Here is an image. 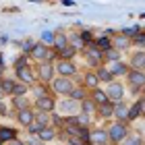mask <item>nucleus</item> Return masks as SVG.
<instances>
[{"label": "nucleus", "instance_id": "nucleus-9", "mask_svg": "<svg viewBox=\"0 0 145 145\" xmlns=\"http://www.w3.org/2000/svg\"><path fill=\"white\" fill-rule=\"evenodd\" d=\"M124 79H127L129 89L133 91V93H137V95H139V91L145 87V72H139V71H129L127 75H124Z\"/></svg>", "mask_w": 145, "mask_h": 145}, {"label": "nucleus", "instance_id": "nucleus-22", "mask_svg": "<svg viewBox=\"0 0 145 145\" xmlns=\"http://www.w3.org/2000/svg\"><path fill=\"white\" fill-rule=\"evenodd\" d=\"M10 108L15 112H21V110H27V108H33V106H31L29 97L23 95V97H10Z\"/></svg>", "mask_w": 145, "mask_h": 145}, {"label": "nucleus", "instance_id": "nucleus-1", "mask_svg": "<svg viewBox=\"0 0 145 145\" xmlns=\"http://www.w3.org/2000/svg\"><path fill=\"white\" fill-rule=\"evenodd\" d=\"M106 133H108V139H110V143L112 145H120L124 139H127V135L131 133V124H127V122H118V120H112V122H108L106 127Z\"/></svg>", "mask_w": 145, "mask_h": 145}, {"label": "nucleus", "instance_id": "nucleus-24", "mask_svg": "<svg viewBox=\"0 0 145 145\" xmlns=\"http://www.w3.org/2000/svg\"><path fill=\"white\" fill-rule=\"evenodd\" d=\"M87 97H89V91L85 89V87H81V85H75V89L71 91L69 100H72V102H77V104H81L83 100H87Z\"/></svg>", "mask_w": 145, "mask_h": 145}, {"label": "nucleus", "instance_id": "nucleus-3", "mask_svg": "<svg viewBox=\"0 0 145 145\" xmlns=\"http://www.w3.org/2000/svg\"><path fill=\"white\" fill-rule=\"evenodd\" d=\"M75 79H67V77H54L50 83V91L54 95H60V97H69L71 91L75 89Z\"/></svg>", "mask_w": 145, "mask_h": 145}, {"label": "nucleus", "instance_id": "nucleus-35", "mask_svg": "<svg viewBox=\"0 0 145 145\" xmlns=\"http://www.w3.org/2000/svg\"><path fill=\"white\" fill-rule=\"evenodd\" d=\"M27 93H29V87L17 81V83H15V89H12V93H10V97H23V95H27Z\"/></svg>", "mask_w": 145, "mask_h": 145}, {"label": "nucleus", "instance_id": "nucleus-7", "mask_svg": "<svg viewBox=\"0 0 145 145\" xmlns=\"http://www.w3.org/2000/svg\"><path fill=\"white\" fill-rule=\"evenodd\" d=\"M35 75H37V83H44V85H50L52 79L56 77V71H54V62H39L35 67Z\"/></svg>", "mask_w": 145, "mask_h": 145}, {"label": "nucleus", "instance_id": "nucleus-26", "mask_svg": "<svg viewBox=\"0 0 145 145\" xmlns=\"http://www.w3.org/2000/svg\"><path fill=\"white\" fill-rule=\"evenodd\" d=\"M95 112H97V106H95V104L89 100V97L81 102V114L89 116V118H93V116H95Z\"/></svg>", "mask_w": 145, "mask_h": 145}, {"label": "nucleus", "instance_id": "nucleus-38", "mask_svg": "<svg viewBox=\"0 0 145 145\" xmlns=\"http://www.w3.org/2000/svg\"><path fill=\"white\" fill-rule=\"evenodd\" d=\"M0 116H10V112H8V108H6L4 102H0Z\"/></svg>", "mask_w": 145, "mask_h": 145}, {"label": "nucleus", "instance_id": "nucleus-8", "mask_svg": "<svg viewBox=\"0 0 145 145\" xmlns=\"http://www.w3.org/2000/svg\"><path fill=\"white\" fill-rule=\"evenodd\" d=\"M54 71L56 77H67V79H75L77 77V64L72 60H54Z\"/></svg>", "mask_w": 145, "mask_h": 145}, {"label": "nucleus", "instance_id": "nucleus-41", "mask_svg": "<svg viewBox=\"0 0 145 145\" xmlns=\"http://www.w3.org/2000/svg\"><path fill=\"white\" fill-rule=\"evenodd\" d=\"M4 97H6V95L2 93V89H0V102H4Z\"/></svg>", "mask_w": 145, "mask_h": 145}, {"label": "nucleus", "instance_id": "nucleus-10", "mask_svg": "<svg viewBox=\"0 0 145 145\" xmlns=\"http://www.w3.org/2000/svg\"><path fill=\"white\" fill-rule=\"evenodd\" d=\"M15 75H17V81H19V83H23V85H27L29 89L37 83L35 69L31 67V64H27V67H23V69H17V71H15Z\"/></svg>", "mask_w": 145, "mask_h": 145}, {"label": "nucleus", "instance_id": "nucleus-29", "mask_svg": "<svg viewBox=\"0 0 145 145\" xmlns=\"http://www.w3.org/2000/svg\"><path fill=\"white\" fill-rule=\"evenodd\" d=\"M39 129L52 127V114H44V112H35V120H33Z\"/></svg>", "mask_w": 145, "mask_h": 145}, {"label": "nucleus", "instance_id": "nucleus-31", "mask_svg": "<svg viewBox=\"0 0 145 145\" xmlns=\"http://www.w3.org/2000/svg\"><path fill=\"white\" fill-rule=\"evenodd\" d=\"M93 48H97L104 54L106 50H110L112 46H110V37L108 35H104V37H97V39H93Z\"/></svg>", "mask_w": 145, "mask_h": 145}, {"label": "nucleus", "instance_id": "nucleus-2", "mask_svg": "<svg viewBox=\"0 0 145 145\" xmlns=\"http://www.w3.org/2000/svg\"><path fill=\"white\" fill-rule=\"evenodd\" d=\"M31 106H33L35 112H44V114H52V112L56 110V95L52 93L48 89L46 93L33 97V102H31Z\"/></svg>", "mask_w": 145, "mask_h": 145}, {"label": "nucleus", "instance_id": "nucleus-33", "mask_svg": "<svg viewBox=\"0 0 145 145\" xmlns=\"http://www.w3.org/2000/svg\"><path fill=\"white\" fill-rule=\"evenodd\" d=\"M120 145H145V143H143V137L141 135H137V133L131 131V133L127 135V139H124Z\"/></svg>", "mask_w": 145, "mask_h": 145}, {"label": "nucleus", "instance_id": "nucleus-27", "mask_svg": "<svg viewBox=\"0 0 145 145\" xmlns=\"http://www.w3.org/2000/svg\"><path fill=\"white\" fill-rule=\"evenodd\" d=\"M17 139V131L15 129H8V127H2L0 129V143H10V141H15Z\"/></svg>", "mask_w": 145, "mask_h": 145}, {"label": "nucleus", "instance_id": "nucleus-40", "mask_svg": "<svg viewBox=\"0 0 145 145\" xmlns=\"http://www.w3.org/2000/svg\"><path fill=\"white\" fill-rule=\"evenodd\" d=\"M6 145H25V143H21L19 139H15V141H10V143H6Z\"/></svg>", "mask_w": 145, "mask_h": 145}, {"label": "nucleus", "instance_id": "nucleus-30", "mask_svg": "<svg viewBox=\"0 0 145 145\" xmlns=\"http://www.w3.org/2000/svg\"><path fill=\"white\" fill-rule=\"evenodd\" d=\"M118 60H122V54L118 50L110 48V50L104 52V64H112V62H118Z\"/></svg>", "mask_w": 145, "mask_h": 145}, {"label": "nucleus", "instance_id": "nucleus-14", "mask_svg": "<svg viewBox=\"0 0 145 145\" xmlns=\"http://www.w3.org/2000/svg\"><path fill=\"white\" fill-rule=\"evenodd\" d=\"M15 120L19 127H23V129H27L33 124L35 120V110L33 108H27V110H21V112H15Z\"/></svg>", "mask_w": 145, "mask_h": 145}, {"label": "nucleus", "instance_id": "nucleus-20", "mask_svg": "<svg viewBox=\"0 0 145 145\" xmlns=\"http://www.w3.org/2000/svg\"><path fill=\"white\" fill-rule=\"evenodd\" d=\"M58 135H60V131L58 129H54V127H46V129H42L39 133L35 135L39 141H44V143H48V141H54V139H58Z\"/></svg>", "mask_w": 145, "mask_h": 145}, {"label": "nucleus", "instance_id": "nucleus-16", "mask_svg": "<svg viewBox=\"0 0 145 145\" xmlns=\"http://www.w3.org/2000/svg\"><path fill=\"white\" fill-rule=\"evenodd\" d=\"M81 87H85L87 91H93V89H97L100 87V81H97V75H95V71H85L83 75H81Z\"/></svg>", "mask_w": 145, "mask_h": 145}, {"label": "nucleus", "instance_id": "nucleus-13", "mask_svg": "<svg viewBox=\"0 0 145 145\" xmlns=\"http://www.w3.org/2000/svg\"><path fill=\"white\" fill-rule=\"evenodd\" d=\"M129 69L145 72V50H135L133 54L129 56Z\"/></svg>", "mask_w": 145, "mask_h": 145}, {"label": "nucleus", "instance_id": "nucleus-5", "mask_svg": "<svg viewBox=\"0 0 145 145\" xmlns=\"http://www.w3.org/2000/svg\"><path fill=\"white\" fill-rule=\"evenodd\" d=\"M83 58H85V62L89 64L91 71L104 67V54L97 48H93V44H89V46H85V48H83Z\"/></svg>", "mask_w": 145, "mask_h": 145}, {"label": "nucleus", "instance_id": "nucleus-23", "mask_svg": "<svg viewBox=\"0 0 145 145\" xmlns=\"http://www.w3.org/2000/svg\"><path fill=\"white\" fill-rule=\"evenodd\" d=\"M69 46V35L62 33V31H56L54 33V42H52V50L54 52H60Z\"/></svg>", "mask_w": 145, "mask_h": 145}, {"label": "nucleus", "instance_id": "nucleus-18", "mask_svg": "<svg viewBox=\"0 0 145 145\" xmlns=\"http://www.w3.org/2000/svg\"><path fill=\"white\" fill-rule=\"evenodd\" d=\"M112 118L118 122H127L129 124V106H127V102H120V104H114V114H112Z\"/></svg>", "mask_w": 145, "mask_h": 145}, {"label": "nucleus", "instance_id": "nucleus-21", "mask_svg": "<svg viewBox=\"0 0 145 145\" xmlns=\"http://www.w3.org/2000/svg\"><path fill=\"white\" fill-rule=\"evenodd\" d=\"M143 108H145V102H143V100H137L133 106H129V118H127L129 124H131V122H135L137 118L143 114Z\"/></svg>", "mask_w": 145, "mask_h": 145}, {"label": "nucleus", "instance_id": "nucleus-32", "mask_svg": "<svg viewBox=\"0 0 145 145\" xmlns=\"http://www.w3.org/2000/svg\"><path fill=\"white\" fill-rule=\"evenodd\" d=\"M15 83L17 81H12V79H0V89H2V93L6 95V97H8L10 93H12V89H15Z\"/></svg>", "mask_w": 145, "mask_h": 145}, {"label": "nucleus", "instance_id": "nucleus-17", "mask_svg": "<svg viewBox=\"0 0 145 145\" xmlns=\"http://www.w3.org/2000/svg\"><path fill=\"white\" fill-rule=\"evenodd\" d=\"M106 69L112 72V77H124V75H127V72L131 71L129 69V64L127 62H124V60H118V62H112V64H106Z\"/></svg>", "mask_w": 145, "mask_h": 145}, {"label": "nucleus", "instance_id": "nucleus-12", "mask_svg": "<svg viewBox=\"0 0 145 145\" xmlns=\"http://www.w3.org/2000/svg\"><path fill=\"white\" fill-rule=\"evenodd\" d=\"M89 145H110L108 133L104 127H93L89 129Z\"/></svg>", "mask_w": 145, "mask_h": 145}, {"label": "nucleus", "instance_id": "nucleus-36", "mask_svg": "<svg viewBox=\"0 0 145 145\" xmlns=\"http://www.w3.org/2000/svg\"><path fill=\"white\" fill-rule=\"evenodd\" d=\"M27 64H29V58H27V54H21V56H19L17 60H15V71H17V69L27 67Z\"/></svg>", "mask_w": 145, "mask_h": 145}, {"label": "nucleus", "instance_id": "nucleus-4", "mask_svg": "<svg viewBox=\"0 0 145 145\" xmlns=\"http://www.w3.org/2000/svg\"><path fill=\"white\" fill-rule=\"evenodd\" d=\"M29 58L31 60H35L37 64L39 62H54V58H56V52L52 50V46H46V44H35L33 48H31L29 52Z\"/></svg>", "mask_w": 145, "mask_h": 145}, {"label": "nucleus", "instance_id": "nucleus-6", "mask_svg": "<svg viewBox=\"0 0 145 145\" xmlns=\"http://www.w3.org/2000/svg\"><path fill=\"white\" fill-rule=\"evenodd\" d=\"M104 91H106L110 104H120V102H124V83L122 81H116V79H114L112 83H108L106 87H104Z\"/></svg>", "mask_w": 145, "mask_h": 145}, {"label": "nucleus", "instance_id": "nucleus-42", "mask_svg": "<svg viewBox=\"0 0 145 145\" xmlns=\"http://www.w3.org/2000/svg\"><path fill=\"white\" fill-rule=\"evenodd\" d=\"M143 143H145V137H143Z\"/></svg>", "mask_w": 145, "mask_h": 145}, {"label": "nucleus", "instance_id": "nucleus-37", "mask_svg": "<svg viewBox=\"0 0 145 145\" xmlns=\"http://www.w3.org/2000/svg\"><path fill=\"white\" fill-rule=\"evenodd\" d=\"M131 44H135V46H143V48H145V33H137L133 39H131Z\"/></svg>", "mask_w": 145, "mask_h": 145}, {"label": "nucleus", "instance_id": "nucleus-34", "mask_svg": "<svg viewBox=\"0 0 145 145\" xmlns=\"http://www.w3.org/2000/svg\"><path fill=\"white\" fill-rule=\"evenodd\" d=\"M77 54V50L75 48H71V46H67L64 50L60 52H56V56H58V60H72V56Z\"/></svg>", "mask_w": 145, "mask_h": 145}, {"label": "nucleus", "instance_id": "nucleus-25", "mask_svg": "<svg viewBox=\"0 0 145 145\" xmlns=\"http://www.w3.org/2000/svg\"><path fill=\"white\" fill-rule=\"evenodd\" d=\"M95 75H97V81L104 83V85H108V83L114 81V77H112V72L106 69V64H104V67H100V69H95Z\"/></svg>", "mask_w": 145, "mask_h": 145}, {"label": "nucleus", "instance_id": "nucleus-19", "mask_svg": "<svg viewBox=\"0 0 145 145\" xmlns=\"http://www.w3.org/2000/svg\"><path fill=\"white\" fill-rule=\"evenodd\" d=\"M89 100L93 102L97 108H100V106H104V104H110V102H108L106 91H104V87H97V89H93V91H89Z\"/></svg>", "mask_w": 145, "mask_h": 145}, {"label": "nucleus", "instance_id": "nucleus-15", "mask_svg": "<svg viewBox=\"0 0 145 145\" xmlns=\"http://www.w3.org/2000/svg\"><path fill=\"white\" fill-rule=\"evenodd\" d=\"M56 108L60 110V114H67V118L69 116H77L79 112H81V104H77V102H72V100H64V102H60L58 104L56 102Z\"/></svg>", "mask_w": 145, "mask_h": 145}, {"label": "nucleus", "instance_id": "nucleus-28", "mask_svg": "<svg viewBox=\"0 0 145 145\" xmlns=\"http://www.w3.org/2000/svg\"><path fill=\"white\" fill-rule=\"evenodd\" d=\"M112 114H114V104H104V106H100L97 112H95V116L97 118H104V120H110Z\"/></svg>", "mask_w": 145, "mask_h": 145}, {"label": "nucleus", "instance_id": "nucleus-11", "mask_svg": "<svg viewBox=\"0 0 145 145\" xmlns=\"http://www.w3.org/2000/svg\"><path fill=\"white\" fill-rule=\"evenodd\" d=\"M108 37H110V46H112L114 50H118L120 54L133 46V44H131V39L124 35L122 31H112V33H108Z\"/></svg>", "mask_w": 145, "mask_h": 145}, {"label": "nucleus", "instance_id": "nucleus-39", "mask_svg": "<svg viewBox=\"0 0 145 145\" xmlns=\"http://www.w3.org/2000/svg\"><path fill=\"white\" fill-rule=\"evenodd\" d=\"M139 100H143V102H145V87L139 91Z\"/></svg>", "mask_w": 145, "mask_h": 145}]
</instances>
